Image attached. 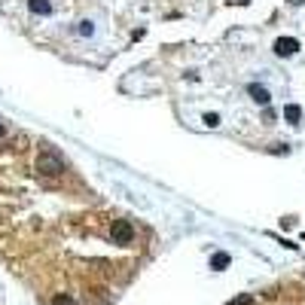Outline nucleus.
I'll list each match as a JSON object with an SVG mask.
<instances>
[{
  "label": "nucleus",
  "mask_w": 305,
  "mask_h": 305,
  "mask_svg": "<svg viewBox=\"0 0 305 305\" xmlns=\"http://www.w3.org/2000/svg\"><path fill=\"white\" fill-rule=\"evenodd\" d=\"M64 168H67L64 156H61L58 150H52V147L37 156V174L40 177H58V174H64Z\"/></svg>",
  "instance_id": "obj_1"
},
{
  "label": "nucleus",
  "mask_w": 305,
  "mask_h": 305,
  "mask_svg": "<svg viewBox=\"0 0 305 305\" xmlns=\"http://www.w3.org/2000/svg\"><path fill=\"white\" fill-rule=\"evenodd\" d=\"M110 238H113V244H131L134 241V226H131L128 220H113Z\"/></svg>",
  "instance_id": "obj_2"
},
{
  "label": "nucleus",
  "mask_w": 305,
  "mask_h": 305,
  "mask_svg": "<svg viewBox=\"0 0 305 305\" xmlns=\"http://www.w3.org/2000/svg\"><path fill=\"white\" fill-rule=\"evenodd\" d=\"M296 52H299V40H293V37H281V40H275V55L290 58V55H296Z\"/></svg>",
  "instance_id": "obj_3"
},
{
  "label": "nucleus",
  "mask_w": 305,
  "mask_h": 305,
  "mask_svg": "<svg viewBox=\"0 0 305 305\" xmlns=\"http://www.w3.org/2000/svg\"><path fill=\"white\" fill-rule=\"evenodd\" d=\"M247 95H250V98H253L259 107H269V104H272V95H269V89H266V86H259V83H250V86H247Z\"/></svg>",
  "instance_id": "obj_4"
},
{
  "label": "nucleus",
  "mask_w": 305,
  "mask_h": 305,
  "mask_svg": "<svg viewBox=\"0 0 305 305\" xmlns=\"http://www.w3.org/2000/svg\"><path fill=\"white\" fill-rule=\"evenodd\" d=\"M28 6H31V12H37V15H49V12H52V3H49V0H28Z\"/></svg>",
  "instance_id": "obj_5"
},
{
  "label": "nucleus",
  "mask_w": 305,
  "mask_h": 305,
  "mask_svg": "<svg viewBox=\"0 0 305 305\" xmlns=\"http://www.w3.org/2000/svg\"><path fill=\"white\" fill-rule=\"evenodd\" d=\"M284 119L293 122V125H299V119H302V107H296V104H287V107H284Z\"/></svg>",
  "instance_id": "obj_6"
},
{
  "label": "nucleus",
  "mask_w": 305,
  "mask_h": 305,
  "mask_svg": "<svg viewBox=\"0 0 305 305\" xmlns=\"http://www.w3.org/2000/svg\"><path fill=\"white\" fill-rule=\"evenodd\" d=\"M226 266H229V253H214V256H211V269H214V272H223Z\"/></svg>",
  "instance_id": "obj_7"
},
{
  "label": "nucleus",
  "mask_w": 305,
  "mask_h": 305,
  "mask_svg": "<svg viewBox=\"0 0 305 305\" xmlns=\"http://www.w3.org/2000/svg\"><path fill=\"white\" fill-rule=\"evenodd\" d=\"M76 34L92 37V34H95V25H92V22H79V25H76Z\"/></svg>",
  "instance_id": "obj_8"
},
{
  "label": "nucleus",
  "mask_w": 305,
  "mask_h": 305,
  "mask_svg": "<svg viewBox=\"0 0 305 305\" xmlns=\"http://www.w3.org/2000/svg\"><path fill=\"white\" fill-rule=\"evenodd\" d=\"M49 305H79V302H76L73 296H67V293H64V296H55V299H52Z\"/></svg>",
  "instance_id": "obj_9"
},
{
  "label": "nucleus",
  "mask_w": 305,
  "mask_h": 305,
  "mask_svg": "<svg viewBox=\"0 0 305 305\" xmlns=\"http://www.w3.org/2000/svg\"><path fill=\"white\" fill-rule=\"evenodd\" d=\"M205 125L208 128H217L220 125V113H205Z\"/></svg>",
  "instance_id": "obj_10"
},
{
  "label": "nucleus",
  "mask_w": 305,
  "mask_h": 305,
  "mask_svg": "<svg viewBox=\"0 0 305 305\" xmlns=\"http://www.w3.org/2000/svg\"><path fill=\"white\" fill-rule=\"evenodd\" d=\"M3 134H6V128H3V122H0V137H3Z\"/></svg>",
  "instance_id": "obj_11"
},
{
  "label": "nucleus",
  "mask_w": 305,
  "mask_h": 305,
  "mask_svg": "<svg viewBox=\"0 0 305 305\" xmlns=\"http://www.w3.org/2000/svg\"><path fill=\"white\" fill-rule=\"evenodd\" d=\"M290 3H293V6H299V3H302V0H290Z\"/></svg>",
  "instance_id": "obj_12"
},
{
  "label": "nucleus",
  "mask_w": 305,
  "mask_h": 305,
  "mask_svg": "<svg viewBox=\"0 0 305 305\" xmlns=\"http://www.w3.org/2000/svg\"><path fill=\"white\" fill-rule=\"evenodd\" d=\"M238 3H250V0H238Z\"/></svg>",
  "instance_id": "obj_13"
}]
</instances>
